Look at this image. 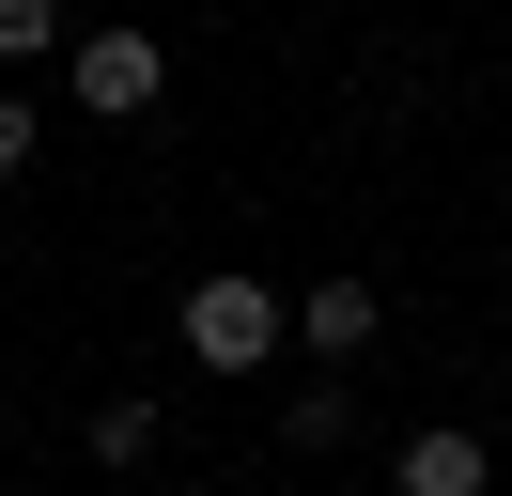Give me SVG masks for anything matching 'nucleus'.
<instances>
[{"label":"nucleus","mask_w":512,"mask_h":496,"mask_svg":"<svg viewBox=\"0 0 512 496\" xmlns=\"http://www.w3.org/2000/svg\"><path fill=\"white\" fill-rule=\"evenodd\" d=\"M156 93H171L156 31H78V109H94V124H140Z\"/></svg>","instance_id":"obj_2"},{"label":"nucleus","mask_w":512,"mask_h":496,"mask_svg":"<svg viewBox=\"0 0 512 496\" xmlns=\"http://www.w3.org/2000/svg\"><path fill=\"white\" fill-rule=\"evenodd\" d=\"M280 341H295V310L264 295L249 264H218V279H187V357H202V372H264V357H280Z\"/></svg>","instance_id":"obj_1"},{"label":"nucleus","mask_w":512,"mask_h":496,"mask_svg":"<svg viewBox=\"0 0 512 496\" xmlns=\"http://www.w3.org/2000/svg\"><path fill=\"white\" fill-rule=\"evenodd\" d=\"M47 31H63V0H0V62H47Z\"/></svg>","instance_id":"obj_5"},{"label":"nucleus","mask_w":512,"mask_h":496,"mask_svg":"<svg viewBox=\"0 0 512 496\" xmlns=\"http://www.w3.org/2000/svg\"><path fill=\"white\" fill-rule=\"evenodd\" d=\"M32 155H47V109H32V93H0V171H32Z\"/></svg>","instance_id":"obj_6"},{"label":"nucleus","mask_w":512,"mask_h":496,"mask_svg":"<svg viewBox=\"0 0 512 496\" xmlns=\"http://www.w3.org/2000/svg\"><path fill=\"white\" fill-rule=\"evenodd\" d=\"M295 341L311 357H373V279H311L295 295Z\"/></svg>","instance_id":"obj_3"},{"label":"nucleus","mask_w":512,"mask_h":496,"mask_svg":"<svg viewBox=\"0 0 512 496\" xmlns=\"http://www.w3.org/2000/svg\"><path fill=\"white\" fill-rule=\"evenodd\" d=\"M404 496H481V434L466 419H419L404 434Z\"/></svg>","instance_id":"obj_4"}]
</instances>
